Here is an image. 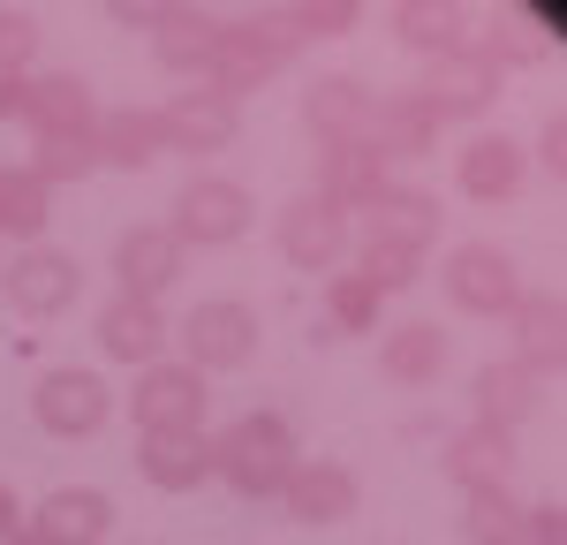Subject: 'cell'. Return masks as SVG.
Here are the masks:
<instances>
[{"instance_id":"obj_32","label":"cell","mask_w":567,"mask_h":545,"mask_svg":"<svg viewBox=\"0 0 567 545\" xmlns=\"http://www.w3.org/2000/svg\"><path fill=\"white\" fill-rule=\"evenodd\" d=\"M470 538L477 545H515L523 538V500L507 493V485H484V493H470Z\"/></svg>"},{"instance_id":"obj_40","label":"cell","mask_w":567,"mask_h":545,"mask_svg":"<svg viewBox=\"0 0 567 545\" xmlns=\"http://www.w3.org/2000/svg\"><path fill=\"white\" fill-rule=\"evenodd\" d=\"M23 84H31V76H8V84H0V122H23Z\"/></svg>"},{"instance_id":"obj_36","label":"cell","mask_w":567,"mask_h":545,"mask_svg":"<svg viewBox=\"0 0 567 545\" xmlns=\"http://www.w3.org/2000/svg\"><path fill=\"white\" fill-rule=\"evenodd\" d=\"M31 53H39V23H31L23 8H0V84H8V76H23V69H31Z\"/></svg>"},{"instance_id":"obj_17","label":"cell","mask_w":567,"mask_h":545,"mask_svg":"<svg viewBox=\"0 0 567 545\" xmlns=\"http://www.w3.org/2000/svg\"><path fill=\"white\" fill-rule=\"evenodd\" d=\"M136 470L152 493H197L213 477V440L205 432H144L136 440Z\"/></svg>"},{"instance_id":"obj_35","label":"cell","mask_w":567,"mask_h":545,"mask_svg":"<svg viewBox=\"0 0 567 545\" xmlns=\"http://www.w3.org/2000/svg\"><path fill=\"white\" fill-rule=\"evenodd\" d=\"M355 272H363V280H371L379 296H393V288H409V280L424 272V258H416V250H379V243H363Z\"/></svg>"},{"instance_id":"obj_10","label":"cell","mask_w":567,"mask_h":545,"mask_svg":"<svg viewBox=\"0 0 567 545\" xmlns=\"http://www.w3.org/2000/svg\"><path fill=\"white\" fill-rule=\"evenodd\" d=\"M182 266H189V250H182L167 227H130L122 243H114V280H122V296L130 304H159L167 288L182 280Z\"/></svg>"},{"instance_id":"obj_23","label":"cell","mask_w":567,"mask_h":545,"mask_svg":"<svg viewBox=\"0 0 567 545\" xmlns=\"http://www.w3.org/2000/svg\"><path fill=\"white\" fill-rule=\"evenodd\" d=\"M159 45V69H175V76H197V84H213V53H219V23L205 8H167V23L152 31Z\"/></svg>"},{"instance_id":"obj_15","label":"cell","mask_w":567,"mask_h":545,"mask_svg":"<svg viewBox=\"0 0 567 545\" xmlns=\"http://www.w3.org/2000/svg\"><path fill=\"white\" fill-rule=\"evenodd\" d=\"M303 130L326 144V152H341V144H371V91L355 84V76H318L303 99Z\"/></svg>"},{"instance_id":"obj_41","label":"cell","mask_w":567,"mask_h":545,"mask_svg":"<svg viewBox=\"0 0 567 545\" xmlns=\"http://www.w3.org/2000/svg\"><path fill=\"white\" fill-rule=\"evenodd\" d=\"M16 523H23V507H16V493L0 485V531H16Z\"/></svg>"},{"instance_id":"obj_22","label":"cell","mask_w":567,"mask_h":545,"mask_svg":"<svg viewBox=\"0 0 567 545\" xmlns=\"http://www.w3.org/2000/svg\"><path fill=\"white\" fill-rule=\"evenodd\" d=\"M439 136V106L424 91H401L386 106H371V152L379 160H416V152H432Z\"/></svg>"},{"instance_id":"obj_12","label":"cell","mask_w":567,"mask_h":545,"mask_svg":"<svg viewBox=\"0 0 567 545\" xmlns=\"http://www.w3.org/2000/svg\"><path fill=\"white\" fill-rule=\"evenodd\" d=\"M349 250V213H333L326 197H296L280 213V258L296 272H333Z\"/></svg>"},{"instance_id":"obj_21","label":"cell","mask_w":567,"mask_h":545,"mask_svg":"<svg viewBox=\"0 0 567 545\" xmlns=\"http://www.w3.org/2000/svg\"><path fill=\"white\" fill-rule=\"evenodd\" d=\"M23 122L39 136H91L99 130L91 84L84 76H39V84H23Z\"/></svg>"},{"instance_id":"obj_14","label":"cell","mask_w":567,"mask_h":545,"mask_svg":"<svg viewBox=\"0 0 567 545\" xmlns=\"http://www.w3.org/2000/svg\"><path fill=\"white\" fill-rule=\"evenodd\" d=\"M432 235H439V197L432 189H401V182H393L386 197L363 205V243H379V250H416V258H432Z\"/></svg>"},{"instance_id":"obj_4","label":"cell","mask_w":567,"mask_h":545,"mask_svg":"<svg viewBox=\"0 0 567 545\" xmlns=\"http://www.w3.org/2000/svg\"><path fill=\"white\" fill-rule=\"evenodd\" d=\"M182 250H219L235 235H250V189L227 175H197L189 189L175 197V220H167Z\"/></svg>"},{"instance_id":"obj_11","label":"cell","mask_w":567,"mask_h":545,"mask_svg":"<svg viewBox=\"0 0 567 545\" xmlns=\"http://www.w3.org/2000/svg\"><path fill=\"white\" fill-rule=\"evenodd\" d=\"M114 531V500L99 493V485H61V493H45L31 507V523H23V538L31 545H99Z\"/></svg>"},{"instance_id":"obj_13","label":"cell","mask_w":567,"mask_h":545,"mask_svg":"<svg viewBox=\"0 0 567 545\" xmlns=\"http://www.w3.org/2000/svg\"><path fill=\"white\" fill-rule=\"evenodd\" d=\"M280 500H288V515H296V523L333 531V523H349V515H355L363 485H355L349 462H296V470H288V485H280Z\"/></svg>"},{"instance_id":"obj_30","label":"cell","mask_w":567,"mask_h":545,"mask_svg":"<svg viewBox=\"0 0 567 545\" xmlns=\"http://www.w3.org/2000/svg\"><path fill=\"white\" fill-rule=\"evenodd\" d=\"M393 39L409 45V53H454V45H470L462 39V8H432V0H401L393 8Z\"/></svg>"},{"instance_id":"obj_31","label":"cell","mask_w":567,"mask_h":545,"mask_svg":"<svg viewBox=\"0 0 567 545\" xmlns=\"http://www.w3.org/2000/svg\"><path fill=\"white\" fill-rule=\"evenodd\" d=\"M379 311H386V296L363 272H333L326 280V326L333 333H379Z\"/></svg>"},{"instance_id":"obj_3","label":"cell","mask_w":567,"mask_h":545,"mask_svg":"<svg viewBox=\"0 0 567 545\" xmlns=\"http://www.w3.org/2000/svg\"><path fill=\"white\" fill-rule=\"evenodd\" d=\"M296 53V31L280 16H250V23H219V53H213V91H227L243 106V91H258L265 76H280V61Z\"/></svg>"},{"instance_id":"obj_16","label":"cell","mask_w":567,"mask_h":545,"mask_svg":"<svg viewBox=\"0 0 567 545\" xmlns=\"http://www.w3.org/2000/svg\"><path fill=\"white\" fill-rule=\"evenodd\" d=\"M492 91H499V61H492V45H454V53H439L432 76H424V99L439 106V122H446V114H477Z\"/></svg>"},{"instance_id":"obj_42","label":"cell","mask_w":567,"mask_h":545,"mask_svg":"<svg viewBox=\"0 0 567 545\" xmlns=\"http://www.w3.org/2000/svg\"><path fill=\"white\" fill-rule=\"evenodd\" d=\"M0 545H31V538H23V523H16V531H0Z\"/></svg>"},{"instance_id":"obj_25","label":"cell","mask_w":567,"mask_h":545,"mask_svg":"<svg viewBox=\"0 0 567 545\" xmlns=\"http://www.w3.org/2000/svg\"><path fill=\"white\" fill-rule=\"evenodd\" d=\"M386 160L371 152V144H341V152H326V182H318V197L333 205V213H363L371 197H386Z\"/></svg>"},{"instance_id":"obj_5","label":"cell","mask_w":567,"mask_h":545,"mask_svg":"<svg viewBox=\"0 0 567 545\" xmlns=\"http://www.w3.org/2000/svg\"><path fill=\"white\" fill-rule=\"evenodd\" d=\"M439 288H446L454 311H470V318H507L523 304V272H515L507 250H492V243H462L446 258V272H439Z\"/></svg>"},{"instance_id":"obj_27","label":"cell","mask_w":567,"mask_h":545,"mask_svg":"<svg viewBox=\"0 0 567 545\" xmlns=\"http://www.w3.org/2000/svg\"><path fill=\"white\" fill-rule=\"evenodd\" d=\"M507 462H515V440L492 432V424H470V432H454V448H446V477H454L462 493H484V485H507Z\"/></svg>"},{"instance_id":"obj_6","label":"cell","mask_w":567,"mask_h":545,"mask_svg":"<svg viewBox=\"0 0 567 545\" xmlns=\"http://www.w3.org/2000/svg\"><path fill=\"white\" fill-rule=\"evenodd\" d=\"M159 114V136H167V152H189V160H213V152H227L235 144V130H243V106L227 99V91L197 84V91H175L167 106H152Z\"/></svg>"},{"instance_id":"obj_20","label":"cell","mask_w":567,"mask_h":545,"mask_svg":"<svg viewBox=\"0 0 567 545\" xmlns=\"http://www.w3.org/2000/svg\"><path fill=\"white\" fill-rule=\"evenodd\" d=\"M507 326H515V363H523L529 379H545V371L567 363V304L560 296H523L507 311Z\"/></svg>"},{"instance_id":"obj_8","label":"cell","mask_w":567,"mask_h":545,"mask_svg":"<svg viewBox=\"0 0 567 545\" xmlns=\"http://www.w3.org/2000/svg\"><path fill=\"white\" fill-rule=\"evenodd\" d=\"M0 288H8V304H16L23 318H61L76 296H84V266H76L69 250L31 243V250H16V258H8Z\"/></svg>"},{"instance_id":"obj_34","label":"cell","mask_w":567,"mask_h":545,"mask_svg":"<svg viewBox=\"0 0 567 545\" xmlns=\"http://www.w3.org/2000/svg\"><path fill=\"white\" fill-rule=\"evenodd\" d=\"M280 23H288L296 39H341V31L363 23V8H355V0H303V8H288Z\"/></svg>"},{"instance_id":"obj_33","label":"cell","mask_w":567,"mask_h":545,"mask_svg":"<svg viewBox=\"0 0 567 545\" xmlns=\"http://www.w3.org/2000/svg\"><path fill=\"white\" fill-rule=\"evenodd\" d=\"M91 167H99V144H91V136H39V152H31L23 175L53 189V182H84Z\"/></svg>"},{"instance_id":"obj_7","label":"cell","mask_w":567,"mask_h":545,"mask_svg":"<svg viewBox=\"0 0 567 545\" xmlns=\"http://www.w3.org/2000/svg\"><path fill=\"white\" fill-rule=\"evenodd\" d=\"M205 379L189 363H144L136 371V394H130V417L136 432H205Z\"/></svg>"},{"instance_id":"obj_9","label":"cell","mask_w":567,"mask_h":545,"mask_svg":"<svg viewBox=\"0 0 567 545\" xmlns=\"http://www.w3.org/2000/svg\"><path fill=\"white\" fill-rule=\"evenodd\" d=\"M31 417H39V432H53V440H91V432H106L114 394H106L99 371H45L39 394H31Z\"/></svg>"},{"instance_id":"obj_29","label":"cell","mask_w":567,"mask_h":545,"mask_svg":"<svg viewBox=\"0 0 567 545\" xmlns=\"http://www.w3.org/2000/svg\"><path fill=\"white\" fill-rule=\"evenodd\" d=\"M45 220H53V189L31 182L23 167H0V235L31 250V243L45 235Z\"/></svg>"},{"instance_id":"obj_18","label":"cell","mask_w":567,"mask_h":545,"mask_svg":"<svg viewBox=\"0 0 567 545\" xmlns=\"http://www.w3.org/2000/svg\"><path fill=\"white\" fill-rule=\"evenodd\" d=\"M167 341H175V326L159 318V304H130V296H114L106 311H99V349L114 363H167Z\"/></svg>"},{"instance_id":"obj_1","label":"cell","mask_w":567,"mask_h":545,"mask_svg":"<svg viewBox=\"0 0 567 545\" xmlns=\"http://www.w3.org/2000/svg\"><path fill=\"white\" fill-rule=\"evenodd\" d=\"M296 462H303L296 424H288V417H272V409L235 417V424L213 440V477H227L243 500H280V485H288V470H296Z\"/></svg>"},{"instance_id":"obj_39","label":"cell","mask_w":567,"mask_h":545,"mask_svg":"<svg viewBox=\"0 0 567 545\" xmlns=\"http://www.w3.org/2000/svg\"><path fill=\"white\" fill-rule=\"evenodd\" d=\"M545 167H553V182L567 175V122L560 114H545Z\"/></svg>"},{"instance_id":"obj_38","label":"cell","mask_w":567,"mask_h":545,"mask_svg":"<svg viewBox=\"0 0 567 545\" xmlns=\"http://www.w3.org/2000/svg\"><path fill=\"white\" fill-rule=\"evenodd\" d=\"M106 16H114V23H144V31H159V23H167V8H152V0H114Z\"/></svg>"},{"instance_id":"obj_19","label":"cell","mask_w":567,"mask_h":545,"mask_svg":"<svg viewBox=\"0 0 567 545\" xmlns=\"http://www.w3.org/2000/svg\"><path fill=\"white\" fill-rule=\"evenodd\" d=\"M454 182H462V197H477V205H499V197H515L523 189V144L499 130H484L462 144V160H454Z\"/></svg>"},{"instance_id":"obj_26","label":"cell","mask_w":567,"mask_h":545,"mask_svg":"<svg viewBox=\"0 0 567 545\" xmlns=\"http://www.w3.org/2000/svg\"><path fill=\"white\" fill-rule=\"evenodd\" d=\"M91 144H99V167H152V160L167 152V136H159V114H152V106H122V114H106V122L91 130Z\"/></svg>"},{"instance_id":"obj_37","label":"cell","mask_w":567,"mask_h":545,"mask_svg":"<svg viewBox=\"0 0 567 545\" xmlns=\"http://www.w3.org/2000/svg\"><path fill=\"white\" fill-rule=\"evenodd\" d=\"M515 545H567V507H560V500L523 507V538H515Z\"/></svg>"},{"instance_id":"obj_28","label":"cell","mask_w":567,"mask_h":545,"mask_svg":"<svg viewBox=\"0 0 567 545\" xmlns=\"http://www.w3.org/2000/svg\"><path fill=\"white\" fill-rule=\"evenodd\" d=\"M529 409H537V379H529L523 363H484L477 371V424L515 440V424H523Z\"/></svg>"},{"instance_id":"obj_24","label":"cell","mask_w":567,"mask_h":545,"mask_svg":"<svg viewBox=\"0 0 567 545\" xmlns=\"http://www.w3.org/2000/svg\"><path fill=\"white\" fill-rule=\"evenodd\" d=\"M379 371H386L393 387H432L439 371H446V333H439L432 318L393 326L386 341H379Z\"/></svg>"},{"instance_id":"obj_2","label":"cell","mask_w":567,"mask_h":545,"mask_svg":"<svg viewBox=\"0 0 567 545\" xmlns=\"http://www.w3.org/2000/svg\"><path fill=\"white\" fill-rule=\"evenodd\" d=\"M182 349H189V371L197 379H213V371H243V363L258 357V311L243 304V296H205V304H189V318L175 326Z\"/></svg>"}]
</instances>
